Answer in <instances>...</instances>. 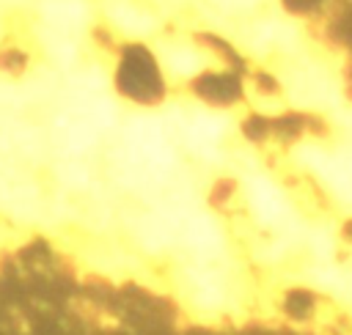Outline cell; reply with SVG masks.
Listing matches in <instances>:
<instances>
[{"label": "cell", "mask_w": 352, "mask_h": 335, "mask_svg": "<svg viewBox=\"0 0 352 335\" xmlns=\"http://www.w3.org/2000/svg\"><path fill=\"white\" fill-rule=\"evenodd\" d=\"M195 93L217 107H228L242 96V85L231 71H204L195 82H192Z\"/></svg>", "instance_id": "obj_2"}, {"label": "cell", "mask_w": 352, "mask_h": 335, "mask_svg": "<svg viewBox=\"0 0 352 335\" xmlns=\"http://www.w3.org/2000/svg\"><path fill=\"white\" fill-rule=\"evenodd\" d=\"M116 85L118 91L140 104H154L162 99L165 85L157 69V60L151 58V52L140 44H129L124 47L121 58H118V71H116Z\"/></svg>", "instance_id": "obj_1"}]
</instances>
